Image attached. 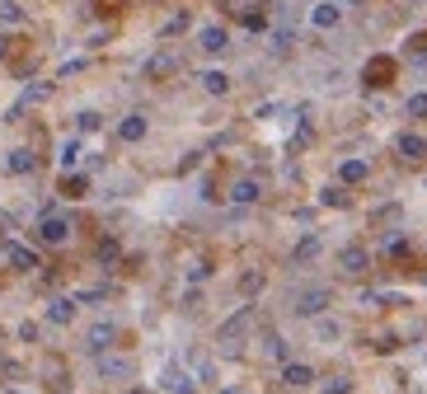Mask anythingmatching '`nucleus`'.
<instances>
[{
    "mask_svg": "<svg viewBox=\"0 0 427 394\" xmlns=\"http://www.w3.org/2000/svg\"><path fill=\"white\" fill-rule=\"evenodd\" d=\"M99 127V113H80V132H94Z\"/></svg>",
    "mask_w": 427,
    "mask_h": 394,
    "instance_id": "f704fd0d",
    "label": "nucleus"
},
{
    "mask_svg": "<svg viewBox=\"0 0 427 394\" xmlns=\"http://www.w3.org/2000/svg\"><path fill=\"white\" fill-rule=\"evenodd\" d=\"M132 394H146V390H132Z\"/></svg>",
    "mask_w": 427,
    "mask_h": 394,
    "instance_id": "ea45409f",
    "label": "nucleus"
},
{
    "mask_svg": "<svg viewBox=\"0 0 427 394\" xmlns=\"http://www.w3.org/2000/svg\"><path fill=\"white\" fill-rule=\"evenodd\" d=\"M319 202H324V207H348L352 197H348L343 188H324V197H319Z\"/></svg>",
    "mask_w": 427,
    "mask_h": 394,
    "instance_id": "a878e982",
    "label": "nucleus"
},
{
    "mask_svg": "<svg viewBox=\"0 0 427 394\" xmlns=\"http://www.w3.org/2000/svg\"><path fill=\"white\" fill-rule=\"evenodd\" d=\"M0 56H5V38H0Z\"/></svg>",
    "mask_w": 427,
    "mask_h": 394,
    "instance_id": "c9c22d12",
    "label": "nucleus"
},
{
    "mask_svg": "<svg viewBox=\"0 0 427 394\" xmlns=\"http://www.w3.org/2000/svg\"><path fill=\"white\" fill-rule=\"evenodd\" d=\"M0 19H5V24H19L24 10H19V5H0Z\"/></svg>",
    "mask_w": 427,
    "mask_h": 394,
    "instance_id": "2f4dec72",
    "label": "nucleus"
},
{
    "mask_svg": "<svg viewBox=\"0 0 427 394\" xmlns=\"http://www.w3.org/2000/svg\"><path fill=\"white\" fill-rule=\"evenodd\" d=\"M259 179H235V188H230V202H240V207H249V202H259Z\"/></svg>",
    "mask_w": 427,
    "mask_h": 394,
    "instance_id": "9b49d317",
    "label": "nucleus"
},
{
    "mask_svg": "<svg viewBox=\"0 0 427 394\" xmlns=\"http://www.w3.org/2000/svg\"><path fill=\"white\" fill-rule=\"evenodd\" d=\"M5 394H24V390H5Z\"/></svg>",
    "mask_w": 427,
    "mask_h": 394,
    "instance_id": "e433bc0d",
    "label": "nucleus"
},
{
    "mask_svg": "<svg viewBox=\"0 0 427 394\" xmlns=\"http://www.w3.org/2000/svg\"><path fill=\"white\" fill-rule=\"evenodd\" d=\"M71 319H76V296H56L52 305H47V324H71Z\"/></svg>",
    "mask_w": 427,
    "mask_h": 394,
    "instance_id": "6e6552de",
    "label": "nucleus"
},
{
    "mask_svg": "<svg viewBox=\"0 0 427 394\" xmlns=\"http://www.w3.org/2000/svg\"><path fill=\"white\" fill-rule=\"evenodd\" d=\"M118 136H123V141H141V136H146V118H141V113H132V118H123V127H118Z\"/></svg>",
    "mask_w": 427,
    "mask_h": 394,
    "instance_id": "dca6fc26",
    "label": "nucleus"
},
{
    "mask_svg": "<svg viewBox=\"0 0 427 394\" xmlns=\"http://www.w3.org/2000/svg\"><path fill=\"white\" fill-rule=\"evenodd\" d=\"M85 188H90V179H85V174H71V179L61 183V192H66V197H85Z\"/></svg>",
    "mask_w": 427,
    "mask_h": 394,
    "instance_id": "b1692460",
    "label": "nucleus"
},
{
    "mask_svg": "<svg viewBox=\"0 0 427 394\" xmlns=\"http://www.w3.org/2000/svg\"><path fill=\"white\" fill-rule=\"evenodd\" d=\"M188 277H192V281H207V277H212V268H207V263H192Z\"/></svg>",
    "mask_w": 427,
    "mask_h": 394,
    "instance_id": "72a5a7b5",
    "label": "nucleus"
},
{
    "mask_svg": "<svg viewBox=\"0 0 427 394\" xmlns=\"http://www.w3.org/2000/svg\"><path fill=\"white\" fill-rule=\"evenodd\" d=\"M160 385L174 390V394H192V375H183L179 366H165V371H160Z\"/></svg>",
    "mask_w": 427,
    "mask_h": 394,
    "instance_id": "9d476101",
    "label": "nucleus"
},
{
    "mask_svg": "<svg viewBox=\"0 0 427 394\" xmlns=\"http://www.w3.org/2000/svg\"><path fill=\"white\" fill-rule=\"evenodd\" d=\"M5 169H10V174H34V169H38V155H34V150H10Z\"/></svg>",
    "mask_w": 427,
    "mask_h": 394,
    "instance_id": "4468645a",
    "label": "nucleus"
},
{
    "mask_svg": "<svg viewBox=\"0 0 427 394\" xmlns=\"http://www.w3.org/2000/svg\"><path fill=\"white\" fill-rule=\"evenodd\" d=\"M315 254H319V235H305L301 244H296L292 259H296V263H305V259H315Z\"/></svg>",
    "mask_w": 427,
    "mask_h": 394,
    "instance_id": "4be33fe9",
    "label": "nucleus"
},
{
    "mask_svg": "<svg viewBox=\"0 0 427 394\" xmlns=\"http://www.w3.org/2000/svg\"><path fill=\"white\" fill-rule=\"evenodd\" d=\"M394 150H399L404 160H423L427 155V141H423V136H413V132H404L399 141H394Z\"/></svg>",
    "mask_w": 427,
    "mask_h": 394,
    "instance_id": "ddd939ff",
    "label": "nucleus"
},
{
    "mask_svg": "<svg viewBox=\"0 0 427 394\" xmlns=\"http://www.w3.org/2000/svg\"><path fill=\"white\" fill-rule=\"evenodd\" d=\"M338 179H343V183H361V179H366V160H348V165L338 169Z\"/></svg>",
    "mask_w": 427,
    "mask_h": 394,
    "instance_id": "6ab92c4d",
    "label": "nucleus"
},
{
    "mask_svg": "<svg viewBox=\"0 0 427 394\" xmlns=\"http://www.w3.org/2000/svg\"><path fill=\"white\" fill-rule=\"evenodd\" d=\"M348 390H352L348 375H329V380H324V394H348Z\"/></svg>",
    "mask_w": 427,
    "mask_h": 394,
    "instance_id": "bb28decb",
    "label": "nucleus"
},
{
    "mask_svg": "<svg viewBox=\"0 0 427 394\" xmlns=\"http://www.w3.org/2000/svg\"><path fill=\"white\" fill-rule=\"evenodd\" d=\"M240 291H245V296H259V291H263V272H245V277H240Z\"/></svg>",
    "mask_w": 427,
    "mask_h": 394,
    "instance_id": "393cba45",
    "label": "nucleus"
},
{
    "mask_svg": "<svg viewBox=\"0 0 427 394\" xmlns=\"http://www.w3.org/2000/svg\"><path fill=\"white\" fill-rule=\"evenodd\" d=\"M329 301H334V291H329V286H310V291H301V296H296V305H292V310H296L301 319H319V315L329 310Z\"/></svg>",
    "mask_w": 427,
    "mask_h": 394,
    "instance_id": "f03ea898",
    "label": "nucleus"
},
{
    "mask_svg": "<svg viewBox=\"0 0 427 394\" xmlns=\"http://www.w3.org/2000/svg\"><path fill=\"white\" fill-rule=\"evenodd\" d=\"M310 24H315V28H334V24H338V5H315V10H310Z\"/></svg>",
    "mask_w": 427,
    "mask_h": 394,
    "instance_id": "f3484780",
    "label": "nucleus"
},
{
    "mask_svg": "<svg viewBox=\"0 0 427 394\" xmlns=\"http://www.w3.org/2000/svg\"><path fill=\"white\" fill-rule=\"evenodd\" d=\"M249 324H254V305H240L235 315L221 324V348H225V352H240V343H245Z\"/></svg>",
    "mask_w": 427,
    "mask_h": 394,
    "instance_id": "f257e3e1",
    "label": "nucleus"
},
{
    "mask_svg": "<svg viewBox=\"0 0 427 394\" xmlns=\"http://www.w3.org/2000/svg\"><path fill=\"white\" fill-rule=\"evenodd\" d=\"M408 118H427V94H413V99H408Z\"/></svg>",
    "mask_w": 427,
    "mask_h": 394,
    "instance_id": "c85d7f7f",
    "label": "nucleus"
},
{
    "mask_svg": "<svg viewBox=\"0 0 427 394\" xmlns=\"http://www.w3.org/2000/svg\"><path fill=\"white\" fill-rule=\"evenodd\" d=\"M348 5H361V0H348Z\"/></svg>",
    "mask_w": 427,
    "mask_h": 394,
    "instance_id": "58836bf2",
    "label": "nucleus"
},
{
    "mask_svg": "<svg viewBox=\"0 0 427 394\" xmlns=\"http://www.w3.org/2000/svg\"><path fill=\"white\" fill-rule=\"evenodd\" d=\"M113 343H118V324H113V319H99V324L85 333V352H90V357H108Z\"/></svg>",
    "mask_w": 427,
    "mask_h": 394,
    "instance_id": "7ed1b4c3",
    "label": "nucleus"
},
{
    "mask_svg": "<svg viewBox=\"0 0 427 394\" xmlns=\"http://www.w3.org/2000/svg\"><path fill=\"white\" fill-rule=\"evenodd\" d=\"M221 394H240V390H221Z\"/></svg>",
    "mask_w": 427,
    "mask_h": 394,
    "instance_id": "4c0bfd02",
    "label": "nucleus"
},
{
    "mask_svg": "<svg viewBox=\"0 0 427 394\" xmlns=\"http://www.w3.org/2000/svg\"><path fill=\"white\" fill-rule=\"evenodd\" d=\"M47 94H52V85H47V80H38V85H29V90L19 94V103L10 108V118H19V108H29V103H43Z\"/></svg>",
    "mask_w": 427,
    "mask_h": 394,
    "instance_id": "f8f14e48",
    "label": "nucleus"
},
{
    "mask_svg": "<svg viewBox=\"0 0 427 394\" xmlns=\"http://www.w3.org/2000/svg\"><path fill=\"white\" fill-rule=\"evenodd\" d=\"M99 263H118V244H113V239L99 244Z\"/></svg>",
    "mask_w": 427,
    "mask_h": 394,
    "instance_id": "7c9ffc66",
    "label": "nucleus"
},
{
    "mask_svg": "<svg viewBox=\"0 0 427 394\" xmlns=\"http://www.w3.org/2000/svg\"><path fill=\"white\" fill-rule=\"evenodd\" d=\"M390 61H371V66H366V85H390Z\"/></svg>",
    "mask_w": 427,
    "mask_h": 394,
    "instance_id": "5701e85b",
    "label": "nucleus"
},
{
    "mask_svg": "<svg viewBox=\"0 0 427 394\" xmlns=\"http://www.w3.org/2000/svg\"><path fill=\"white\" fill-rule=\"evenodd\" d=\"M282 385H287V390H305V385H315V371H310L305 361H287V366H282Z\"/></svg>",
    "mask_w": 427,
    "mask_h": 394,
    "instance_id": "423d86ee",
    "label": "nucleus"
},
{
    "mask_svg": "<svg viewBox=\"0 0 427 394\" xmlns=\"http://www.w3.org/2000/svg\"><path fill=\"white\" fill-rule=\"evenodd\" d=\"M263 352H268V357H277L282 366H287V338H282V333H268V338H263Z\"/></svg>",
    "mask_w": 427,
    "mask_h": 394,
    "instance_id": "aec40b11",
    "label": "nucleus"
},
{
    "mask_svg": "<svg viewBox=\"0 0 427 394\" xmlns=\"http://www.w3.org/2000/svg\"><path fill=\"white\" fill-rule=\"evenodd\" d=\"M183 28H188V14H174V19L165 24V33H183Z\"/></svg>",
    "mask_w": 427,
    "mask_h": 394,
    "instance_id": "473e14b6",
    "label": "nucleus"
},
{
    "mask_svg": "<svg viewBox=\"0 0 427 394\" xmlns=\"http://www.w3.org/2000/svg\"><path fill=\"white\" fill-rule=\"evenodd\" d=\"M5 259H10L14 272H34V268H38V254H34L29 244H10V249H5Z\"/></svg>",
    "mask_w": 427,
    "mask_h": 394,
    "instance_id": "1a4fd4ad",
    "label": "nucleus"
},
{
    "mask_svg": "<svg viewBox=\"0 0 427 394\" xmlns=\"http://www.w3.org/2000/svg\"><path fill=\"white\" fill-rule=\"evenodd\" d=\"M76 160H80V141H66V146H61V165H76Z\"/></svg>",
    "mask_w": 427,
    "mask_h": 394,
    "instance_id": "c756f323",
    "label": "nucleus"
},
{
    "mask_svg": "<svg viewBox=\"0 0 427 394\" xmlns=\"http://www.w3.org/2000/svg\"><path fill=\"white\" fill-rule=\"evenodd\" d=\"M202 90H207V94H225V90H230V76H225V71H207V76H202Z\"/></svg>",
    "mask_w": 427,
    "mask_h": 394,
    "instance_id": "a211bd4d",
    "label": "nucleus"
},
{
    "mask_svg": "<svg viewBox=\"0 0 427 394\" xmlns=\"http://www.w3.org/2000/svg\"><path fill=\"white\" fill-rule=\"evenodd\" d=\"M146 71H150V76H169V71H174V56H155Z\"/></svg>",
    "mask_w": 427,
    "mask_h": 394,
    "instance_id": "cd10ccee",
    "label": "nucleus"
},
{
    "mask_svg": "<svg viewBox=\"0 0 427 394\" xmlns=\"http://www.w3.org/2000/svg\"><path fill=\"white\" fill-rule=\"evenodd\" d=\"M366 263H371V254H366L361 244H348L343 254H338V268L348 272V277H361V272H366Z\"/></svg>",
    "mask_w": 427,
    "mask_h": 394,
    "instance_id": "39448f33",
    "label": "nucleus"
},
{
    "mask_svg": "<svg viewBox=\"0 0 427 394\" xmlns=\"http://www.w3.org/2000/svg\"><path fill=\"white\" fill-rule=\"evenodd\" d=\"M225 43H230V38H225L221 24H207L202 28V52H225Z\"/></svg>",
    "mask_w": 427,
    "mask_h": 394,
    "instance_id": "2eb2a0df",
    "label": "nucleus"
},
{
    "mask_svg": "<svg viewBox=\"0 0 427 394\" xmlns=\"http://www.w3.org/2000/svg\"><path fill=\"white\" fill-rule=\"evenodd\" d=\"M38 239H43V244H66V239H71V221H66V216H52V212H47L43 216V221H38Z\"/></svg>",
    "mask_w": 427,
    "mask_h": 394,
    "instance_id": "20e7f679",
    "label": "nucleus"
},
{
    "mask_svg": "<svg viewBox=\"0 0 427 394\" xmlns=\"http://www.w3.org/2000/svg\"><path fill=\"white\" fill-rule=\"evenodd\" d=\"M132 357H99V375L103 380H132Z\"/></svg>",
    "mask_w": 427,
    "mask_h": 394,
    "instance_id": "0eeeda50",
    "label": "nucleus"
},
{
    "mask_svg": "<svg viewBox=\"0 0 427 394\" xmlns=\"http://www.w3.org/2000/svg\"><path fill=\"white\" fill-rule=\"evenodd\" d=\"M315 333H319V338H324V343H334V338H343V324H338V319H329V315H319Z\"/></svg>",
    "mask_w": 427,
    "mask_h": 394,
    "instance_id": "412c9836",
    "label": "nucleus"
}]
</instances>
